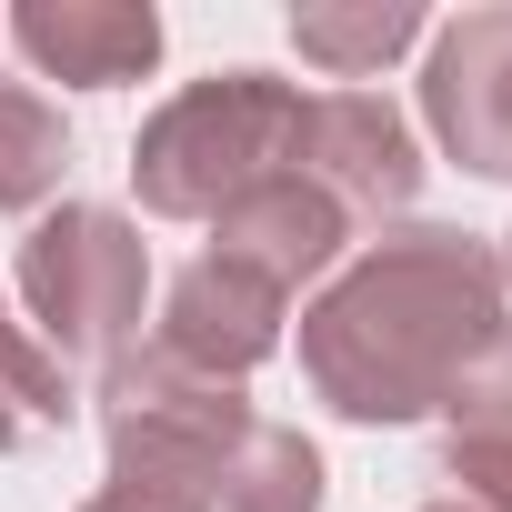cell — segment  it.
I'll use <instances>...</instances> for the list:
<instances>
[{
  "label": "cell",
  "mask_w": 512,
  "mask_h": 512,
  "mask_svg": "<svg viewBox=\"0 0 512 512\" xmlns=\"http://www.w3.org/2000/svg\"><path fill=\"white\" fill-rule=\"evenodd\" d=\"M11 41L31 51L41 81L121 91V81H141L161 61V11H151V0H21Z\"/></svg>",
  "instance_id": "cell-9"
},
{
  "label": "cell",
  "mask_w": 512,
  "mask_h": 512,
  "mask_svg": "<svg viewBox=\"0 0 512 512\" xmlns=\"http://www.w3.org/2000/svg\"><path fill=\"white\" fill-rule=\"evenodd\" d=\"M21 302H31V342L71 372V362H121L141 342V302H151V241L131 211L111 201H61L31 221L21 241Z\"/></svg>",
  "instance_id": "cell-4"
},
{
  "label": "cell",
  "mask_w": 512,
  "mask_h": 512,
  "mask_svg": "<svg viewBox=\"0 0 512 512\" xmlns=\"http://www.w3.org/2000/svg\"><path fill=\"white\" fill-rule=\"evenodd\" d=\"M81 512H191V502H151V492H111V482H101Z\"/></svg>",
  "instance_id": "cell-16"
},
{
  "label": "cell",
  "mask_w": 512,
  "mask_h": 512,
  "mask_svg": "<svg viewBox=\"0 0 512 512\" xmlns=\"http://www.w3.org/2000/svg\"><path fill=\"white\" fill-rule=\"evenodd\" d=\"M71 171V121L51 91L0 81V211H41Z\"/></svg>",
  "instance_id": "cell-12"
},
{
  "label": "cell",
  "mask_w": 512,
  "mask_h": 512,
  "mask_svg": "<svg viewBox=\"0 0 512 512\" xmlns=\"http://www.w3.org/2000/svg\"><path fill=\"white\" fill-rule=\"evenodd\" d=\"M262 422L231 382L171 362L161 342H131L101 372V452H111V492H151V502H191L211 512L231 442Z\"/></svg>",
  "instance_id": "cell-3"
},
{
  "label": "cell",
  "mask_w": 512,
  "mask_h": 512,
  "mask_svg": "<svg viewBox=\"0 0 512 512\" xmlns=\"http://www.w3.org/2000/svg\"><path fill=\"white\" fill-rule=\"evenodd\" d=\"M492 262H502V292H512V231H502V251H492Z\"/></svg>",
  "instance_id": "cell-17"
},
{
  "label": "cell",
  "mask_w": 512,
  "mask_h": 512,
  "mask_svg": "<svg viewBox=\"0 0 512 512\" xmlns=\"http://www.w3.org/2000/svg\"><path fill=\"white\" fill-rule=\"evenodd\" d=\"M442 422H452V442H502V452H512V322L452 372Z\"/></svg>",
  "instance_id": "cell-14"
},
{
  "label": "cell",
  "mask_w": 512,
  "mask_h": 512,
  "mask_svg": "<svg viewBox=\"0 0 512 512\" xmlns=\"http://www.w3.org/2000/svg\"><path fill=\"white\" fill-rule=\"evenodd\" d=\"M61 422H71V372L11 322V302H0V452H21V442H41Z\"/></svg>",
  "instance_id": "cell-13"
},
{
  "label": "cell",
  "mask_w": 512,
  "mask_h": 512,
  "mask_svg": "<svg viewBox=\"0 0 512 512\" xmlns=\"http://www.w3.org/2000/svg\"><path fill=\"white\" fill-rule=\"evenodd\" d=\"M211 512H322V452L292 422H251L221 462Z\"/></svg>",
  "instance_id": "cell-11"
},
{
  "label": "cell",
  "mask_w": 512,
  "mask_h": 512,
  "mask_svg": "<svg viewBox=\"0 0 512 512\" xmlns=\"http://www.w3.org/2000/svg\"><path fill=\"white\" fill-rule=\"evenodd\" d=\"M342 251H352V221H342L302 171L251 181V191L211 221V262H231V272H251V282H272L282 302H292L302 282H332Z\"/></svg>",
  "instance_id": "cell-7"
},
{
  "label": "cell",
  "mask_w": 512,
  "mask_h": 512,
  "mask_svg": "<svg viewBox=\"0 0 512 512\" xmlns=\"http://www.w3.org/2000/svg\"><path fill=\"white\" fill-rule=\"evenodd\" d=\"M432 502L442 512H512V452L502 442H442Z\"/></svg>",
  "instance_id": "cell-15"
},
{
  "label": "cell",
  "mask_w": 512,
  "mask_h": 512,
  "mask_svg": "<svg viewBox=\"0 0 512 512\" xmlns=\"http://www.w3.org/2000/svg\"><path fill=\"white\" fill-rule=\"evenodd\" d=\"M282 322H292V302H282L272 282H251V272H231V262L201 251L191 272H171L151 342H161L171 362L211 372V382H241V372H262V362L282 352Z\"/></svg>",
  "instance_id": "cell-8"
},
{
  "label": "cell",
  "mask_w": 512,
  "mask_h": 512,
  "mask_svg": "<svg viewBox=\"0 0 512 512\" xmlns=\"http://www.w3.org/2000/svg\"><path fill=\"white\" fill-rule=\"evenodd\" d=\"M422 121L442 161H462L472 181H512V11H462L432 31Z\"/></svg>",
  "instance_id": "cell-6"
},
{
  "label": "cell",
  "mask_w": 512,
  "mask_h": 512,
  "mask_svg": "<svg viewBox=\"0 0 512 512\" xmlns=\"http://www.w3.org/2000/svg\"><path fill=\"white\" fill-rule=\"evenodd\" d=\"M502 332V262L452 221H402L302 302V382L342 422H422L452 372Z\"/></svg>",
  "instance_id": "cell-1"
},
{
  "label": "cell",
  "mask_w": 512,
  "mask_h": 512,
  "mask_svg": "<svg viewBox=\"0 0 512 512\" xmlns=\"http://www.w3.org/2000/svg\"><path fill=\"white\" fill-rule=\"evenodd\" d=\"M292 171L342 211V221H392L422 191V141L382 91H312L292 131Z\"/></svg>",
  "instance_id": "cell-5"
},
{
  "label": "cell",
  "mask_w": 512,
  "mask_h": 512,
  "mask_svg": "<svg viewBox=\"0 0 512 512\" xmlns=\"http://www.w3.org/2000/svg\"><path fill=\"white\" fill-rule=\"evenodd\" d=\"M422 41V11L412 0H352V11H332V0H312V11H292V51L332 81H372L382 61H402Z\"/></svg>",
  "instance_id": "cell-10"
},
{
  "label": "cell",
  "mask_w": 512,
  "mask_h": 512,
  "mask_svg": "<svg viewBox=\"0 0 512 512\" xmlns=\"http://www.w3.org/2000/svg\"><path fill=\"white\" fill-rule=\"evenodd\" d=\"M292 131H302V91L272 71L181 81L131 141V191L151 221H221L251 181L292 171Z\"/></svg>",
  "instance_id": "cell-2"
},
{
  "label": "cell",
  "mask_w": 512,
  "mask_h": 512,
  "mask_svg": "<svg viewBox=\"0 0 512 512\" xmlns=\"http://www.w3.org/2000/svg\"><path fill=\"white\" fill-rule=\"evenodd\" d=\"M422 512H442V502H422Z\"/></svg>",
  "instance_id": "cell-18"
}]
</instances>
